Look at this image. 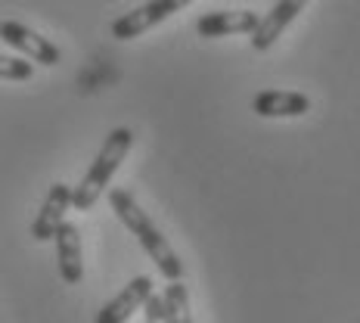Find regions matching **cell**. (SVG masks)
Segmentation results:
<instances>
[{
	"label": "cell",
	"instance_id": "obj_10",
	"mask_svg": "<svg viewBox=\"0 0 360 323\" xmlns=\"http://www.w3.org/2000/svg\"><path fill=\"white\" fill-rule=\"evenodd\" d=\"M252 109L261 118H298L311 109V100L295 90H264L252 100Z\"/></svg>",
	"mask_w": 360,
	"mask_h": 323
},
{
	"label": "cell",
	"instance_id": "obj_11",
	"mask_svg": "<svg viewBox=\"0 0 360 323\" xmlns=\"http://www.w3.org/2000/svg\"><path fill=\"white\" fill-rule=\"evenodd\" d=\"M165 302H168V311H171V323H193V314H190V292H186L184 283H168L165 286Z\"/></svg>",
	"mask_w": 360,
	"mask_h": 323
},
{
	"label": "cell",
	"instance_id": "obj_2",
	"mask_svg": "<svg viewBox=\"0 0 360 323\" xmlns=\"http://www.w3.org/2000/svg\"><path fill=\"white\" fill-rule=\"evenodd\" d=\"M131 146H134L131 127H115V131H109V137L103 140V149L96 153V159L90 162L87 175L81 177L78 186H75V208H78V212H87V208L96 205V199L106 193L109 180L115 177L118 165H122L124 156L131 153Z\"/></svg>",
	"mask_w": 360,
	"mask_h": 323
},
{
	"label": "cell",
	"instance_id": "obj_8",
	"mask_svg": "<svg viewBox=\"0 0 360 323\" xmlns=\"http://www.w3.org/2000/svg\"><path fill=\"white\" fill-rule=\"evenodd\" d=\"M307 4H311V0H276L274 10L261 16L258 32L252 34V47L255 50H270L276 44V37L286 32V25L304 10Z\"/></svg>",
	"mask_w": 360,
	"mask_h": 323
},
{
	"label": "cell",
	"instance_id": "obj_7",
	"mask_svg": "<svg viewBox=\"0 0 360 323\" xmlns=\"http://www.w3.org/2000/svg\"><path fill=\"white\" fill-rule=\"evenodd\" d=\"M261 25V16L252 10H217L205 13L196 22L199 37H227V34H255Z\"/></svg>",
	"mask_w": 360,
	"mask_h": 323
},
{
	"label": "cell",
	"instance_id": "obj_6",
	"mask_svg": "<svg viewBox=\"0 0 360 323\" xmlns=\"http://www.w3.org/2000/svg\"><path fill=\"white\" fill-rule=\"evenodd\" d=\"M0 37H4V44L16 47L19 53H25L28 59H34V63H41V65H56L59 63V47L56 44H50L44 34H37V32H32V28L19 25V22L6 19L4 25H0Z\"/></svg>",
	"mask_w": 360,
	"mask_h": 323
},
{
	"label": "cell",
	"instance_id": "obj_3",
	"mask_svg": "<svg viewBox=\"0 0 360 323\" xmlns=\"http://www.w3.org/2000/svg\"><path fill=\"white\" fill-rule=\"evenodd\" d=\"M180 10L177 0H146L143 6H137V10L124 13L122 19L112 22V37H118V41H131V37H140L149 28H155L159 22H165L168 16H174Z\"/></svg>",
	"mask_w": 360,
	"mask_h": 323
},
{
	"label": "cell",
	"instance_id": "obj_12",
	"mask_svg": "<svg viewBox=\"0 0 360 323\" xmlns=\"http://www.w3.org/2000/svg\"><path fill=\"white\" fill-rule=\"evenodd\" d=\"M32 63H25V59L19 56H4L0 59V78L4 81H25L32 78Z\"/></svg>",
	"mask_w": 360,
	"mask_h": 323
},
{
	"label": "cell",
	"instance_id": "obj_9",
	"mask_svg": "<svg viewBox=\"0 0 360 323\" xmlns=\"http://www.w3.org/2000/svg\"><path fill=\"white\" fill-rule=\"evenodd\" d=\"M56 261H59V277L63 283H81L84 277V255H81V234L75 224L65 221L56 234Z\"/></svg>",
	"mask_w": 360,
	"mask_h": 323
},
{
	"label": "cell",
	"instance_id": "obj_5",
	"mask_svg": "<svg viewBox=\"0 0 360 323\" xmlns=\"http://www.w3.org/2000/svg\"><path fill=\"white\" fill-rule=\"evenodd\" d=\"M155 296L153 289V277H134L127 286L118 292L115 298H109L106 305L96 314V323H127L134 317V311L146 308V302Z\"/></svg>",
	"mask_w": 360,
	"mask_h": 323
},
{
	"label": "cell",
	"instance_id": "obj_13",
	"mask_svg": "<svg viewBox=\"0 0 360 323\" xmlns=\"http://www.w3.org/2000/svg\"><path fill=\"white\" fill-rule=\"evenodd\" d=\"M146 323H171V311H168V302H165V296L155 292L153 298L146 302Z\"/></svg>",
	"mask_w": 360,
	"mask_h": 323
},
{
	"label": "cell",
	"instance_id": "obj_1",
	"mask_svg": "<svg viewBox=\"0 0 360 323\" xmlns=\"http://www.w3.org/2000/svg\"><path fill=\"white\" fill-rule=\"evenodd\" d=\"M109 202H112V212L118 215V221H122L124 227L140 239V246L146 249V255L159 265L162 277H168V283H177L180 277H184V261L177 258V252L171 249V243L153 224V217H149L143 208L137 205V199H134L127 190H122V186L109 190Z\"/></svg>",
	"mask_w": 360,
	"mask_h": 323
},
{
	"label": "cell",
	"instance_id": "obj_4",
	"mask_svg": "<svg viewBox=\"0 0 360 323\" xmlns=\"http://www.w3.org/2000/svg\"><path fill=\"white\" fill-rule=\"evenodd\" d=\"M75 205V186L69 184H53L44 199L41 212H37L34 224H32V236L37 243H47V239H56L59 227L65 224V212Z\"/></svg>",
	"mask_w": 360,
	"mask_h": 323
}]
</instances>
